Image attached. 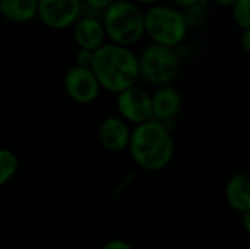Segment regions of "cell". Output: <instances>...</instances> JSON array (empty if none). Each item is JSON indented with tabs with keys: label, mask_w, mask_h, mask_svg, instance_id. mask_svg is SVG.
Instances as JSON below:
<instances>
[{
	"label": "cell",
	"mask_w": 250,
	"mask_h": 249,
	"mask_svg": "<svg viewBox=\"0 0 250 249\" xmlns=\"http://www.w3.org/2000/svg\"><path fill=\"white\" fill-rule=\"evenodd\" d=\"M130 156L144 170L158 172L168 166L174 153V142L167 123L149 120L132 131Z\"/></svg>",
	"instance_id": "6da1fadb"
},
{
	"label": "cell",
	"mask_w": 250,
	"mask_h": 249,
	"mask_svg": "<svg viewBox=\"0 0 250 249\" xmlns=\"http://www.w3.org/2000/svg\"><path fill=\"white\" fill-rule=\"evenodd\" d=\"M92 70L101 87L116 94L135 87L141 78L139 57L129 47L114 43H107L95 51Z\"/></svg>",
	"instance_id": "7a4b0ae2"
},
{
	"label": "cell",
	"mask_w": 250,
	"mask_h": 249,
	"mask_svg": "<svg viewBox=\"0 0 250 249\" xmlns=\"http://www.w3.org/2000/svg\"><path fill=\"white\" fill-rule=\"evenodd\" d=\"M107 37L111 43L130 47L145 34V13L129 0H117L103 16Z\"/></svg>",
	"instance_id": "3957f363"
},
{
	"label": "cell",
	"mask_w": 250,
	"mask_h": 249,
	"mask_svg": "<svg viewBox=\"0 0 250 249\" xmlns=\"http://www.w3.org/2000/svg\"><path fill=\"white\" fill-rule=\"evenodd\" d=\"M182 10L168 6H152L145 12V32L155 44L177 47L188 34Z\"/></svg>",
	"instance_id": "277c9868"
},
{
	"label": "cell",
	"mask_w": 250,
	"mask_h": 249,
	"mask_svg": "<svg viewBox=\"0 0 250 249\" xmlns=\"http://www.w3.org/2000/svg\"><path fill=\"white\" fill-rule=\"evenodd\" d=\"M179 69L180 57L171 47L152 43L139 56L141 78L155 87H167L177 76Z\"/></svg>",
	"instance_id": "5b68a950"
},
{
	"label": "cell",
	"mask_w": 250,
	"mask_h": 249,
	"mask_svg": "<svg viewBox=\"0 0 250 249\" xmlns=\"http://www.w3.org/2000/svg\"><path fill=\"white\" fill-rule=\"evenodd\" d=\"M82 16V0H40L38 18L53 29H66Z\"/></svg>",
	"instance_id": "8992f818"
},
{
	"label": "cell",
	"mask_w": 250,
	"mask_h": 249,
	"mask_svg": "<svg viewBox=\"0 0 250 249\" xmlns=\"http://www.w3.org/2000/svg\"><path fill=\"white\" fill-rule=\"evenodd\" d=\"M101 88L103 87L92 68L75 65L64 75L66 94L79 104H88L94 101L98 97Z\"/></svg>",
	"instance_id": "52a82bcc"
},
{
	"label": "cell",
	"mask_w": 250,
	"mask_h": 249,
	"mask_svg": "<svg viewBox=\"0 0 250 249\" xmlns=\"http://www.w3.org/2000/svg\"><path fill=\"white\" fill-rule=\"evenodd\" d=\"M117 110L120 117L136 126L154 119L152 97L138 87L127 88L117 94Z\"/></svg>",
	"instance_id": "ba28073f"
},
{
	"label": "cell",
	"mask_w": 250,
	"mask_h": 249,
	"mask_svg": "<svg viewBox=\"0 0 250 249\" xmlns=\"http://www.w3.org/2000/svg\"><path fill=\"white\" fill-rule=\"evenodd\" d=\"M132 131L123 117L110 116L104 119L98 128V139L101 145L108 151H123L129 148Z\"/></svg>",
	"instance_id": "9c48e42d"
},
{
	"label": "cell",
	"mask_w": 250,
	"mask_h": 249,
	"mask_svg": "<svg viewBox=\"0 0 250 249\" xmlns=\"http://www.w3.org/2000/svg\"><path fill=\"white\" fill-rule=\"evenodd\" d=\"M73 37L79 48L97 51L105 43V26L100 18L81 16V19L73 26Z\"/></svg>",
	"instance_id": "30bf717a"
},
{
	"label": "cell",
	"mask_w": 250,
	"mask_h": 249,
	"mask_svg": "<svg viewBox=\"0 0 250 249\" xmlns=\"http://www.w3.org/2000/svg\"><path fill=\"white\" fill-rule=\"evenodd\" d=\"M182 110V95L173 87H161L152 95L154 120L168 123Z\"/></svg>",
	"instance_id": "8fae6325"
},
{
	"label": "cell",
	"mask_w": 250,
	"mask_h": 249,
	"mask_svg": "<svg viewBox=\"0 0 250 249\" xmlns=\"http://www.w3.org/2000/svg\"><path fill=\"white\" fill-rule=\"evenodd\" d=\"M226 200L229 205L237 213L250 211V176L237 173L230 178L226 186Z\"/></svg>",
	"instance_id": "7c38bea8"
},
{
	"label": "cell",
	"mask_w": 250,
	"mask_h": 249,
	"mask_svg": "<svg viewBox=\"0 0 250 249\" xmlns=\"http://www.w3.org/2000/svg\"><path fill=\"white\" fill-rule=\"evenodd\" d=\"M40 0H0L3 18L15 23H26L38 16Z\"/></svg>",
	"instance_id": "4fadbf2b"
},
{
	"label": "cell",
	"mask_w": 250,
	"mask_h": 249,
	"mask_svg": "<svg viewBox=\"0 0 250 249\" xmlns=\"http://www.w3.org/2000/svg\"><path fill=\"white\" fill-rule=\"evenodd\" d=\"M18 157L13 151L3 148L0 150V185H6L12 181L18 172Z\"/></svg>",
	"instance_id": "5bb4252c"
},
{
	"label": "cell",
	"mask_w": 250,
	"mask_h": 249,
	"mask_svg": "<svg viewBox=\"0 0 250 249\" xmlns=\"http://www.w3.org/2000/svg\"><path fill=\"white\" fill-rule=\"evenodd\" d=\"M185 21L189 28H198L205 25L208 21V9H207V0H201L196 4H192L182 10Z\"/></svg>",
	"instance_id": "9a60e30c"
},
{
	"label": "cell",
	"mask_w": 250,
	"mask_h": 249,
	"mask_svg": "<svg viewBox=\"0 0 250 249\" xmlns=\"http://www.w3.org/2000/svg\"><path fill=\"white\" fill-rule=\"evenodd\" d=\"M113 0H82V16L103 18Z\"/></svg>",
	"instance_id": "2e32d148"
},
{
	"label": "cell",
	"mask_w": 250,
	"mask_h": 249,
	"mask_svg": "<svg viewBox=\"0 0 250 249\" xmlns=\"http://www.w3.org/2000/svg\"><path fill=\"white\" fill-rule=\"evenodd\" d=\"M233 19L242 29H250V0H237L233 7Z\"/></svg>",
	"instance_id": "e0dca14e"
},
{
	"label": "cell",
	"mask_w": 250,
	"mask_h": 249,
	"mask_svg": "<svg viewBox=\"0 0 250 249\" xmlns=\"http://www.w3.org/2000/svg\"><path fill=\"white\" fill-rule=\"evenodd\" d=\"M94 57H95V51L79 48L78 53H76V65L83 66V68H92Z\"/></svg>",
	"instance_id": "ac0fdd59"
},
{
	"label": "cell",
	"mask_w": 250,
	"mask_h": 249,
	"mask_svg": "<svg viewBox=\"0 0 250 249\" xmlns=\"http://www.w3.org/2000/svg\"><path fill=\"white\" fill-rule=\"evenodd\" d=\"M101 249H135L129 242H125V241H120V239H113V241H108L105 242Z\"/></svg>",
	"instance_id": "d6986e66"
},
{
	"label": "cell",
	"mask_w": 250,
	"mask_h": 249,
	"mask_svg": "<svg viewBox=\"0 0 250 249\" xmlns=\"http://www.w3.org/2000/svg\"><path fill=\"white\" fill-rule=\"evenodd\" d=\"M240 45L245 51L250 53V29H243L240 35Z\"/></svg>",
	"instance_id": "ffe728a7"
},
{
	"label": "cell",
	"mask_w": 250,
	"mask_h": 249,
	"mask_svg": "<svg viewBox=\"0 0 250 249\" xmlns=\"http://www.w3.org/2000/svg\"><path fill=\"white\" fill-rule=\"evenodd\" d=\"M171 4H174V6H177V7H182V9H186V7H189V6H192V4H196V3H199L201 0H168Z\"/></svg>",
	"instance_id": "44dd1931"
},
{
	"label": "cell",
	"mask_w": 250,
	"mask_h": 249,
	"mask_svg": "<svg viewBox=\"0 0 250 249\" xmlns=\"http://www.w3.org/2000/svg\"><path fill=\"white\" fill-rule=\"evenodd\" d=\"M214 1L224 7H234V4L237 3V0H214Z\"/></svg>",
	"instance_id": "7402d4cb"
},
{
	"label": "cell",
	"mask_w": 250,
	"mask_h": 249,
	"mask_svg": "<svg viewBox=\"0 0 250 249\" xmlns=\"http://www.w3.org/2000/svg\"><path fill=\"white\" fill-rule=\"evenodd\" d=\"M242 222H243V227L246 229V232L250 233V211H248V213H245V214H243Z\"/></svg>",
	"instance_id": "603a6c76"
},
{
	"label": "cell",
	"mask_w": 250,
	"mask_h": 249,
	"mask_svg": "<svg viewBox=\"0 0 250 249\" xmlns=\"http://www.w3.org/2000/svg\"><path fill=\"white\" fill-rule=\"evenodd\" d=\"M138 3H141V4H152V3H155L157 0H136Z\"/></svg>",
	"instance_id": "cb8c5ba5"
}]
</instances>
